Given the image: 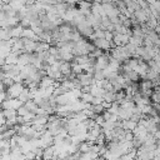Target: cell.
I'll use <instances>...</instances> for the list:
<instances>
[{"label":"cell","instance_id":"cell-1","mask_svg":"<svg viewBox=\"0 0 160 160\" xmlns=\"http://www.w3.org/2000/svg\"><path fill=\"white\" fill-rule=\"evenodd\" d=\"M24 89H25V86L22 85V82H14L11 86H9L6 89V95L10 99H18Z\"/></svg>","mask_w":160,"mask_h":160},{"label":"cell","instance_id":"cell-2","mask_svg":"<svg viewBox=\"0 0 160 160\" xmlns=\"http://www.w3.org/2000/svg\"><path fill=\"white\" fill-rule=\"evenodd\" d=\"M24 105V102L22 101H20L19 99H10V98H8L0 106L4 109V110H18L20 106H22Z\"/></svg>","mask_w":160,"mask_h":160},{"label":"cell","instance_id":"cell-3","mask_svg":"<svg viewBox=\"0 0 160 160\" xmlns=\"http://www.w3.org/2000/svg\"><path fill=\"white\" fill-rule=\"evenodd\" d=\"M130 40V35L128 34H114L112 38V42L115 46H125L126 44H129Z\"/></svg>","mask_w":160,"mask_h":160},{"label":"cell","instance_id":"cell-4","mask_svg":"<svg viewBox=\"0 0 160 160\" xmlns=\"http://www.w3.org/2000/svg\"><path fill=\"white\" fill-rule=\"evenodd\" d=\"M22 41H24V50L25 52H34L36 50V45H38V41L35 40H30V39H24L22 38Z\"/></svg>","mask_w":160,"mask_h":160},{"label":"cell","instance_id":"cell-5","mask_svg":"<svg viewBox=\"0 0 160 160\" xmlns=\"http://www.w3.org/2000/svg\"><path fill=\"white\" fill-rule=\"evenodd\" d=\"M60 71H61V74L65 78H68L72 72V65L70 64V61H61V64H60Z\"/></svg>","mask_w":160,"mask_h":160},{"label":"cell","instance_id":"cell-6","mask_svg":"<svg viewBox=\"0 0 160 160\" xmlns=\"http://www.w3.org/2000/svg\"><path fill=\"white\" fill-rule=\"evenodd\" d=\"M16 111H18V115H19V116H25V115H28L29 112H31V111H29V109H28L25 105L20 106V108H19Z\"/></svg>","mask_w":160,"mask_h":160},{"label":"cell","instance_id":"cell-7","mask_svg":"<svg viewBox=\"0 0 160 160\" xmlns=\"http://www.w3.org/2000/svg\"><path fill=\"white\" fill-rule=\"evenodd\" d=\"M8 99V95H6V91H0V105Z\"/></svg>","mask_w":160,"mask_h":160},{"label":"cell","instance_id":"cell-8","mask_svg":"<svg viewBox=\"0 0 160 160\" xmlns=\"http://www.w3.org/2000/svg\"><path fill=\"white\" fill-rule=\"evenodd\" d=\"M5 85H4V82H2V80H0V91H5Z\"/></svg>","mask_w":160,"mask_h":160},{"label":"cell","instance_id":"cell-9","mask_svg":"<svg viewBox=\"0 0 160 160\" xmlns=\"http://www.w3.org/2000/svg\"><path fill=\"white\" fill-rule=\"evenodd\" d=\"M2 65H5V59H1V58H0V68H1Z\"/></svg>","mask_w":160,"mask_h":160}]
</instances>
